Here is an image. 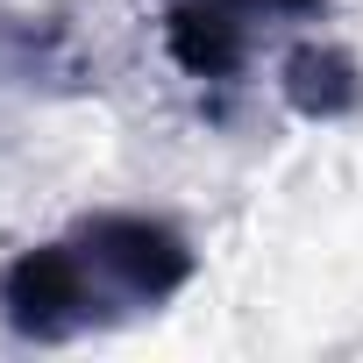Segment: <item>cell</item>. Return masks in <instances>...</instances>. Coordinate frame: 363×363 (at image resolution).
<instances>
[{"mask_svg": "<svg viewBox=\"0 0 363 363\" xmlns=\"http://www.w3.org/2000/svg\"><path fill=\"white\" fill-rule=\"evenodd\" d=\"M100 299H114V292L93 271L79 235L72 242H36V250L0 264V320L15 335H29V342H65V335L93 328Z\"/></svg>", "mask_w": 363, "mask_h": 363, "instance_id": "6da1fadb", "label": "cell"}, {"mask_svg": "<svg viewBox=\"0 0 363 363\" xmlns=\"http://www.w3.org/2000/svg\"><path fill=\"white\" fill-rule=\"evenodd\" d=\"M79 242H86L93 271L107 278V292L128 299V306H164L193 278V242L171 221H150V214H93L79 228Z\"/></svg>", "mask_w": 363, "mask_h": 363, "instance_id": "7a4b0ae2", "label": "cell"}, {"mask_svg": "<svg viewBox=\"0 0 363 363\" xmlns=\"http://www.w3.org/2000/svg\"><path fill=\"white\" fill-rule=\"evenodd\" d=\"M164 50L186 79H235L242 72V8L235 0H171L164 8Z\"/></svg>", "mask_w": 363, "mask_h": 363, "instance_id": "3957f363", "label": "cell"}, {"mask_svg": "<svg viewBox=\"0 0 363 363\" xmlns=\"http://www.w3.org/2000/svg\"><path fill=\"white\" fill-rule=\"evenodd\" d=\"M285 100H292L299 114H313V121L356 114V107H363V72H356L349 50H335V43H306V50L285 57Z\"/></svg>", "mask_w": 363, "mask_h": 363, "instance_id": "277c9868", "label": "cell"}, {"mask_svg": "<svg viewBox=\"0 0 363 363\" xmlns=\"http://www.w3.org/2000/svg\"><path fill=\"white\" fill-rule=\"evenodd\" d=\"M235 8H250V15H313L320 0H235Z\"/></svg>", "mask_w": 363, "mask_h": 363, "instance_id": "5b68a950", "label": "cell"}]
</instances>
